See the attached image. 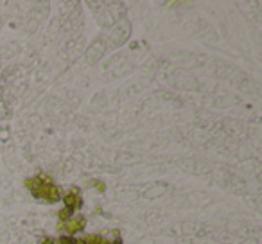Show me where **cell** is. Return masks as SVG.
<instances>
[{
	"instance_id": "6da1fadb",
	"label": "cell",
	"mask_w": 262,
	"mask_h": 244,
	"mask_svg": "<svg viewBox=\"0 0 262 244\" xmlns=\"http://www.w3.org/2000/svg\"><path fill=\"white\" fill-rule=\"evenodd\" d=\"M27 187H29L34 197H40V199H45L49 203H56V201L61 199V190L58 189V185L49 178H43V176L27 180Z\"/></svg>"
},
{
	"instance_id": "7a4b0ae2",
	"label": "cell",
	"mask_w": 262,
	"mask_h": 244,
	"mask_svg": "<svg viewBox=\"0 0 262 244\" xmlns=\"http://www.w3.org/2000/svg\"><path fill=\"white\" fill-rule=\"evenodd\" d=\"M129 36H131V24L127 22L126 18H122L113 26L110 36L106 38V45H108L110 49H119L126 43Z\"/></svg>"
},
{
	"instance_id": "3957f363",
	"label": "cell",
	"mask_w": 262,
	"mask_h": 244,
	"mask_svg": "<svg viewBox=\"0 0 262 244\" xmlns=\"http://www.w3.org/2000/svg\"><path fill=\"white\" fill-rule=\"evenodd\" d=\"M108 49V45H106V38L104 36H99L97 40H94L90 43V47H88L86 51V61L88 65H94V63H97L99 59L104 56V51Z\"/></svg>"
},
{
	"instance_id": "277c9868",
	"label": "cell",
	"mask_w": 262,
	"mask_h": 244,
	"mask_svg": "<svg viewBox=\"0 0 262 244\" xmlns=\"http://www.w3.org/2000/svg\"><path fill=\"white\" fill-rule=\"evenodd\" d=\"M65 205H67V210H76V207L77 208L81 207V199L76 190H72L69 196H65Z\"/></svg>"
},
{
	"instance_id": "5b68a950",
	"label": "cell",
	"mask_w": 262,
	"mask_h": 244,
	"mask_svg": "<svg viewBox=\"0 0 262 244\" xmlns=\"http://www.w3.org/2000/svg\"><path fill=\"white\" fill-rule=\"evenodd\" d=\"M84 226V219L83 217H74V219H70L69 223H65V230L67 232H70V233H74V232H77V230H81Z\"/></svg>"
}]
</instances>
